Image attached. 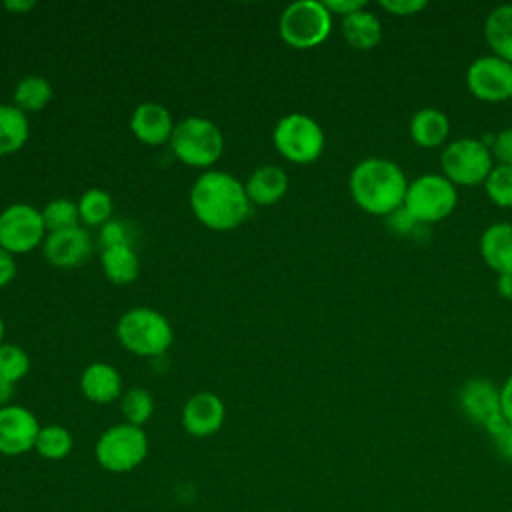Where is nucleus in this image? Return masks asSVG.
Here are the masks:
<instances>
[{"mask_svg":"<svg viewBox=\"0 0 512 512\" xmlns=\"http://www.w3.org/2000/svg\"><path fill=\"white\" fill-rule=\"evenodd\" d=\"M2 338H4V320L0 316V344H2Z\"/></svg>","mask_w":512,"mask_h":512,"instance_id":"42","label":"nucleus"},{"mask_svg":"<svg viewBox=\"0 0 512 512\" xmlns=\"http://www.w3.org/2000/svg\"><path fill=\"white\" fill-rule=\"evenodd\" d=\"M12 396H14V384L4 380V378H0V408L8 406Z\"/></svg>","mask_w":512,"mask_h":512,"instance_id":"41","label":"nucleus"},{"mask_svg":"<svg viewBox=\"0 0 512 512\" xmlns=\"http://www.w3.org/2000/svg\"><path fill=\"white\" fill-rule=\"evenodd\" d=\"M324 6L328 8V12L332 16L338 14V16L344 18V16H348L352 12H358V10L366 8V2H362V0H326Z\"/></svg>","mask_w":512,"mask_h":512,"instance_id":"37","label":"nucleus"},{"mask_svg":"<svg viewBox=\"0 0 512 512\" xmlns=\"http://www.w3.org/2000/svg\"><path fill=\"white\" fill-rule=\"evenodd\" d=\"M40 212H42L46 232H58V230L80 226L78 202H72L68 198H54Z\"/></svg>","mask_w":512,"mask_h":512,"instance_id":"29","label":"nucleus"},{"mask_svg":"<svg viewBox=\"0 0 512 512\" xmlns=\"http://www.w3.org/2000/svg\"><path fill=\"white\" fill-rule=\"evenodd\" d=\"M52 96H54V88L48 78L40 74H28L20 78L14 88V106L24 114L40 112L42 108L48 106Z\"/></svg>","mask_w":512,"mask_h":512,"instance_id":"25","label":"nucleus"},{"mask_svg":"<svg viewBox=\"0 0 512 512\" xmlns=\"http://www.w3.org/2000/svg\"><path fill=\"white\" fill-rule=\"evenodd\" d=\"M442 174L452 184L474 186L484 184L494 168V156L488 144L480 138H456L448 142L440 154Z\"/></svg>","mask_w":512,"mask_h":512,"instance_id":"9","label":"nucleus"},{"mask_svg":"<svg viewBox=\"0 0 512 512\" xmlns=\"http://www.w3.org/2000/svg\"><path fill=\"white\" fill-rule=\"evenodd\" d=\"M30 370V358L26 350L18 344H0V378L16 384Z\"/></svg>","mask_w":512,"mask_h":512,"instance_id":"30","label":"nucleus"},{"mask_svg":"<svg viewBox=\"0 0 512 512\" xmlns=\"http://www.w3.org/2000/svg\"><path fill=\"white\" fill-rule=\"evenodd\" d=\"M148 456V436L140 426L128 422L106 428L94 446V458L106 472L126 474Z\"/></svg>","mask_w":512,"mask_h":512,"instance_id":"5","label":"nucleus"},{"mask_svg":"<svg viewBox=\"0 0 512 512\" xmlns=\"http://www.w3.org/2000/svg\"><path fill=\"white\" fill-rule=\"evenodd\" d=\"M116 338L128 352L150 358L160 356L170 348L174 330L162 312L138 306L120 316L116 322Z\"/></svg>","mask_w":512,"mask_h":512,"instance_id":"3","label":"nucleus"},{"mask_svg":"<svg viewBox=\"0 0 512 512\" xmlns=\"http://www.w3.org/2000/svg\"><path fill=\"white\" fill-rule=\"evenodd\" d=\"M352 200L368 214L390 216L402 208L408 190L404 170L390 158L368 156L360 160L348 178Z\"/></svg>","mask_w":512,"mask_h":512,"instance_id":"2","label":"nucleus"},{"mask_svg":"<svg viewBox=\"0 0 512 512\" xmlns=\"http://www.w3.org/2000/svg\"><path fill=\"white\" fill-rule=\"evenodd\" d=\"M80 392L94 404H110L122 396V376L108 362H92L80 374Z\"/></svg>","mask_w":512,"mask_h":512,"instance_id":"17","label":"nucleus"},{"mask_svg":"<svg viewBox=\"0 0 512 512\" xmlns=\"http://www.w3.org/2000/svg\"><path fill=\"white\" fill-rule=\"evenodd\" d=\"M40 428L38 418L28 408L18 404L0 408V454L20 456L34 450Z\"/></svg>","mask_w":512,"mask_h":512,"instance_id":"13","label":"nucleus"},{"mask_svg":"<svg viewBox=\"0 0 512 512\" xmlns=\"http://www.w3.org/2000/svg\"><path fill=\"white\" fill-rule=\"evenodd\" d=\"M410 138L422 148H436L446 142L450 134L448 116L432 106L420 108L410 118Z\"/></svg>","mask_w":512,"mask_h":512,"instance_id":"20","label":"nucleus"},{"mask_svg":"<svg viewBox=\"0 0 512 512\" xmlns=\"http://www.w3.org/2000/svg\"><path fill=\"white\" fill-rule=\"evenodd\" d=\"M480 256L494 272H512V222H494L484 228Z\"/></svg>","mask_w":512,"mask_h":512,"instance_id":"18","label":"nucleus"},{"mask_svg":"<svg viewBox=\"0 0 512 512\" xmlns=\"http://www.w3.org/2000/svg\"><path fill=\"white\" fill-rule=\"evenodd\" d=\"M114 210L112 196L102 188H88L78 200L80 222L88 226H102L110 220Z\"/></svg>","mask_w":512,"mask_h":512,"instance_id":"27","label":"nucleus"},{"mask_svg":"<svg viewBox=\"0 0 512 512\" xmlns=\"http://www.w3.org/2000/svg\"><path fill=\"white\" fill-rule=\"evenodd\" d=\"M500 406H502V416L506 418L508 424H512V374L500 386Z\"/></svg>","mask_w":512,"mask_h":512,"instance_id":"38","label":"nucleus"},{"mask_svg":"<svg viewBox=\"0 0 512 512\" xmlns=\"http://www.w3.org/2000/svg\"><path fill=\"white\" fill-rule=\"evenodd\" d=\"M100 264L104 276L118 286L134 282L140 272V260L132 244L106 246L100 254Z\"/></svg>","mask_w":512,"mask_h":512,"instance_id":"22","label":"nucleus"},{"mask_svg":"<svg viewBox=\"0 0 512 512\" xmlns=\"http://www.w3.org/2000/svg\"><path fill=\"white\" fill-rule=\"evenodd\" d=\"M100 240H102L104 248L106 246H118V244H132L128 228L120 220H108L106 224H102Z\"/></svg>","mask_w":512,"mask_h":512,"instance_id":"33","label":"nucleus"},{"mask_svg":"<svg viewBox=\"0 0 512 512\" xmlns=\"http://www.w3.org/2000/svg\"><path fill=\"white\" fill-rule=\"evenodd\" d=\"M484 190L496 206L512 208V166L494 164L484 180Z\"/></svg>","mask_w":512,"mask_h":512,"instance_id":"31","label":"nucleus"},{"mask_svg":"<svg viewBox=\"0 0 512 512\" xmlns=\"http://www.w3.org/2000/svg\"><path fill=\"white\" fill-rule=\"evenodd\" d=\"M30 136L28 116L14 104H0V156L18 152Z\"/></svg>","mask_w":512,"mask_h":512,"instance_id":"24","label":"nucleus"},{"mask_svg":"<svg viewBox=\"0 0 512 512\" xmlns=\"http://www.w3.org/2000/svg\"><path fill=\"white\" fill-rule=\"evenodd\" d=\"M174 120L166 106L158 102H142L134 108L130 116V130L132 134L150 146H158L170 142L174 132Z\"/></svg>","mask_w":512,"mask_h":512,"instance_id":"16","label":"nucleus"},{"mask_svg":"<svg viewBox=\"0 0 512 512\" xmlns=\"http://www.w3.org/2000/svg\"><path fill=\"white\" fill-rule=\"evenodd\" d=\"M272 142L276 150L294 164H312L324 150V130L308 114L290 112L282 116L274 130Z\"/></svg>","mask_w":512,"mask_h":512,"instance_id":"7","label":"nucleus"},{"mask_svg":"<svg viewBox=\"0 0 512 512\" xmlns=\"http://www.w3.org/2000/svg\"><path fill=\"white\" fill-rule=\"evenodd\" d=\"M340 28L344 40L356 50H370L382 40V22L368 8L344 16Z\"/></svg>","mask_w":512,"mask_h":512,"instance_id":"21","label":"nucleus"},{"mask_svg":"<svg viewBox=\"0 0 512 512\" xmlns=\"http://www.w3.org/2000/svg\"><path fill=\"white\" fill-rule=\"evenodd\" d=\"M226 418L224 402L214 392L192 394L182 408V426L194 438L216 434Z\"/></svg>","mask_w":512,"mask_h":512,"instance_id":"14","label":"nucleus"},{"mask_svg":"<svg viewBox=\"0 0 512 512\" xmlns=\"http://www.w3.org/2000/svg\"><path fill=\"white\" fill-rule=\"evenodd\" d=\"M378 4L394 16H412L428 6L426 0H380Z\"/></svg>","mask_w":512,"mask_h":512,"instance_id":"34","label":"nucleus"},{"mask_svg":"<svg viewBox=\"0 0 512 512\" xmlns=\"http://www.w3.org/2000/svg\"><path fill=\"white\" fill-rule=\"evenodd\" d=\"M120 410L124 422L142 428V424H146L154 412V398L146 388L132 386L120 396Z\"/></svg>","mask_w":512,"mask_h":512,"instance_id":"28","label":"nucleus"},{"mask_svg":"<svg viewBox=\"0 0 512 512\" xmlns=\"http://www.w3.org/2000/svg\"><path fill=\"white\" fill-rule=\"evenodd\" d=\"M74 448V438L66 426L46 424L40 428L34 450L44 460H64Z\"/></svg>","mask_w":512,"mask_h":512,"instance_id":"26","label":"nucleus"},{"mask_svg":"<svg viewBox=\"0 0 512 512\" xmlns=\"http://www.w3.org/2000/svg\"><path fill=\"white\" fill-rule=\"evenodd\" d=\"M248 200L258 206H270L288 192V176L280 166H258L244 182Z\"/></svg>","mask_w":512,"mask_h":512,"instance_id":"19","label":"nucleus"},{"mask_svg":"<svg viewBox=\"0 0 512 512\" xmlns=\"http://www.w3.org/2000/svg\"><path fill=\"white\" fill-rule=\"evenodd\" d=\"M92 250V242L88 232L82 226L48 232L42 242L44 258L58 268H74L82 264Z\"/></svg>","mask_w":512,"mask_h":512,"instance_id":"15","label":"nucleus"},{"mask_svg":"<svg viewBox=\"0 0 512 512\" xmlns=\"http://www.w3.org/2000/svg\"><path fill=\"white\" fill-rule=\"evenodd\" d=\"M458 402L466 418L484 426L488 434H494L502 424H506L500 406V388L488 378H470L464 382Z\"/></svg>","mask_w":512,"mask_h":512,"instance_id":"12","label":"nucleus"},{"mask_svg":"<svg viewBox=\"0 0 512 512\" xmlns=\"http://www.w3.org/2000/svg\"><path fill=\"white\" fill-rule=\"evenodd\" d=\"M466 86L482 102H504L512 98V64L488 54L476 58L466 70Z\"/></svg>","mask_w":512,"mask_h":512,"instance_id":"11","label":"nucleus"},{"mask_svg":"<svg viewBox=\"0 0 512 512\" xmlns=\"http://www.w3.org/2000/svg\"><path fill=\"white\" fill-rule=\"evenodd\" d=\"M484 38L494 56L512 64V4H500L488 12Z\"/></svg>","mask_w":512,"mask_h":512,"instance_id":"23","label":"nucleus"},{"mask_svg":"<svg viewBox=\"0 0 512 512\" xmlns=\"http://www.w3.org/2000/svg\"><path fill=\"white\" fill-rule=\"evenodd\" d=\"M46 238L42 212L26 202H14L0 212V246L10 254H26Z\"/></svg>","mask_w":512,"mask_h":512,"instance_id":"10","label":"nucleus"},{"mask_svg":"<svg viewBox=\"0 0 512 512\" xmlns=\"http://www.w3.org/2000/svg\"><path fill=\"white\" fill-rule=\"evenodd\" d=\"M16 260L14 254H10L6 248L0 246V288L8 286L16 278Z\"/></svg>","mask_w":512,"mask_h":512,"instance_id":"36","label":"nucleus"},{"mask_svg":"<svg viewBox=\"0 0 512 512\" xmlns=\"http://www.w3.org/2000/svg\"><path fill=\"white\" fill-rule=\"evenodd\" d=\"M250 200L236 176L224 170H208L190 188V208L200 224L226 232L238 228L250 216Z\"/></svg>","mask_w":512,"mask_h":512,"instance_id":"1","label":"nucleus"},{"mask_svg":"<svg viewBox=\"0 0 512 512\" xmlns=\"http://www.w3.org/2000/svg\"><path fill=\"white\" fill-rule=\"evenodd\" d=\"M2 6L8 12H28V10H32L36 6V2L34 0H6Z\"/></svg>","mask_w":512,"mask_h":512,"instance_id":"40","label":"nucleus"},{"mask_svg":"<svg viewBox=\"0 0 512 512\" xmlns=\"http://www.w3.org/2000/svg\"><path fill=\"white\" fill-rule=\"evenodd\" d=\"M168 144L180 162L194 168H208L222 156L224 136L212 120L188 116L176 122Z\"/></svg>","mask_w":512,"mask_h":512,"instance_id":"4","label":"nucleus"},{"mask_svg":"<svg viewBox=\"0 0 512 512\" xmlns=\"http://www.w3.org/2000/svg\"><path fill=\"white\" fill-rule=\"evenodd\" d=\"M332 30V14L320 0H296L288 4L278 20L280 38L298 50L322 44Z\"/></svg>","mask_w":512,"mask_h":512,"instance_id":"6","label":"nucleus"},{"mask_svg":"<svg viewBox=\"0 0 512 512\" xmlns=\"http://www.w3.org/2000/svg\"><path fill=\"white\" fill-rule=\"evenodd\" d=\"M490 152L496 164L512 166V128H504L498 134H494L490 142Z\"/></svg>","mask_w":512,"mask_h":512,"instance_id":"32","label":"nucleus"},{"mask_svg":"<svg viewBox=\"0 0 512 512\" xmlns=\"http://www.w3.org/2000/svg\"><path fill=\"white\" fill-rule=\"evenodd\" d=\"M494 440V446L498 450V454L512 464V424H502L494 434H490Z\"/></svg>","mask_w":512,"mask_h":512,"instance_id":"35","label":"nucleus"},{"mask_svg":"<svg viewBox=\"0 0 512 512\" xmlns=\"http://www.w3.org/2000/svg\"><path fill=\"white\" fill-rule=\"evenodd\" d=\"M496 290L502 298L506 300H512V272H506V274H498L496 278Z\"/></svg>","mask_w":512,"mask_h":512,"instance_id":"39","label":"nucleus"},{"mask_svg":"<svg viewBox=\"0 0 512 512\" xmlns=\"http://www.w3.org/2000/svg\"><path fill=\"white\" fill-rule=\"evenodd\" d=\"M456 202V184H452L444 174L426 172L408 182L402 206L416 222H438L452 214Z\"/></svg>","mask_w":512,"mask_h":512,"instance_id":"8","label":"nucleus"}]
</instances>
